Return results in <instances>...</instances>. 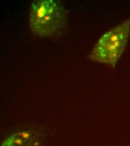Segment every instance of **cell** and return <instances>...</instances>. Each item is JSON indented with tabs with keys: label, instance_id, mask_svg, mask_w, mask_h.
<instances>
[{
	"label": "cell",
	"instance_id": "6da1fadb",
	"mask_svg": "<svg viewBox=\"0 0 130 146\" xmlns=\"http://www.w3.org/2000/svg\"><path fill=\"white\" fill-rule=\"evenodd\" d=\"M29 21L32 33L36 36H60L67 27V13L57 0H36L31 3Z\"/></svg>",
	"mask_w": 130,
	"mask_h": 146
},
{
	"label": "cell",
	"instance_id": "7a4b0ae2",
	"mask_svg": "<svg viewBox=\"0 0 130 146\" xmlns=\"http://www.w3.org/2000/svg\"><path fill=\"white\" fill-rule=\"evenodd\" d=\"M130 33L128 18L100 36L89 55L90 59L114 66L125 49Z\"/></svg>",
	"mask_w": 130,
	"mask_h": 146
},
{
	"label": "cell",
	"instance_id": "3957f363",
	"mask_svg": "<svg viewBox=\"0 0 130 146\" xmlns=\"http://www.w3.org/2000/svg\"><path fill=\"white\" fill-rule=\"evenodd\" d=\"M1 146H42V141L34 131L22 130L10 135Z\"/></svg>",
	"mask_w": 130,
	"mask_h": 146
},
{
	"label": "cell",
	"instance_id": "277c9868",
	"mask_svg": "<svg viewBox=\"0 0 130 146\" xmlns=\"http://www.w3.org/2000/svg\"></svg>",
	"mask_w": 130,
	"mask_h": 146
}]
</instances>
